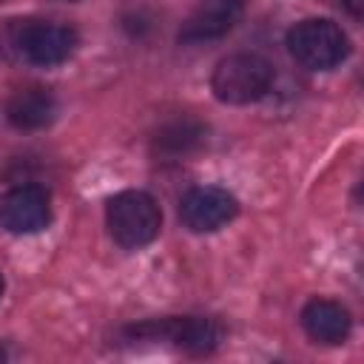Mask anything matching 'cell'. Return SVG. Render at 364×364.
<instances>
[{"label": "cell", "instance_id": "14", "mask_svg": "<svg viewBox=\"0 0 364 364\" xmlns=\"http://www.w3.org/2000/svg\"><path fill=\"white\" fill-rule=\"evenodd\" d=\"M0 3H3V0H0Z\"/></svg>", "mask_w": 364, "mask_h": 364}, {"label": "cell", "instance_id": "11", "mask_svg": "<svg viewBox=\"0 0 364 364\" xmlns=\"http://www.w3.org/2000/svg\"><path fill=\"white\" fill-rule=\"evenodd\" d=\"M202 139H205V128L196 119L182 117V119H173L165 128H159V134L154 136V151L165 154V156H185L193 148H199Z\"/></svg>", "mask_w": 364, "mask_h": 364}, {"label": "cell", "instance_id": "1", "mask_svg": "<svg viewBox=\"0 0 364 364\" xmlns=\"http://www.w3.org/2000/svg\"><path fill=\"white\" fill-rule=\"evenodd\" d=\"M0 43L14 57L34 63V65H60L77 48V31L63 23H40V20H14L3 34Z\"/></svg>", "mask_w": 364, "mask_h": 364}, {"label": "cell", "instance_id": "5", "mask_svg": "<svg viewBox=\"0 0 364 364\" xmlns=\"http://www.w3.org/2000/svg\"><path fill=\"white\" fill-rule=\"evenodd\" d=\"M131 333L134 336H148V338H168L191 355H208L222 341V324L216 318H202V316L145 321L139 327H131Z\"/></svg>", "mask_w": 364, "mask_h": 364}, {"label": "cell", "instance_id": "6", "mask_svg": "<svg viewBox=\"0 0 364 364\" xmlns=\"http://www.w3.org/2000/svg\"><path fill=\"white\" fill-rule=\"evenodd\" d=\"M239 213V202L233 193L216 185L191 188L179 202V219L193 233H210L225 228Z\"/></svg>", "mask_w": 364, "mask_h": 364}, {"label": "cell", "instance_id": "8", "mask_svg": "<svg viewBox=\"0 0 364 364\" xmlns=\"http://www.w3.org/2000/svg\"><path fill=\"white\" fill-rule=\"evenodd\" d=\"M247 0H202L179 28V43L199 46L225 37L245 14Z\"/></svg>", "mask_w": 364, "mask_h": 364}, {"label": "cell", "instance_id": "13", "mask_svg": "<svg viewBox=\"0 0 364 364\" xmlns=\"http://www.w3.org/2000/svg\"><path fill=\"white\" fill-rule=\"evenodd\" d=\"M3 287H6V282H3V273H0V296H3Z\"/></svg>", "mask_w": 364, "mask_h": 364}, {"label": "cell", "instance_id": "9", "mask_svg": "<svg viewBox=\"0 0 364 364\" xmlns=\"http://www.w3.org/2000/svg\"><path fill=\"white\" fill-rule=\"evenodd\" d=\"M304 333L318 344H341L353 330L350 310L333 299H310L301 310Z\"/></svg>", "mask_w": 364, "mask_h": 364}, {"label": "cell", "instance_id": "12", "mask_svg": "<svg viewBox=\"0 0 364 364\" xmlns=\"http://www.w3.org/2000/svg\"><path fill=\"white\" fill-rule=\"evenodd\" d=\"M341 3H344V9H347V11H350L355 20L364 14V0H341Z\"/></svg>", "mask_w": 364, "mask_h": 364}, {"label": "cell", "instance_id": "7", "mask_svg": "<svg viewBox=\"0 0 364 364\" xmlns=\"http://www.w3.org/2000/svg\"><path fill=\"white\" fill-rule=\"evenodd\" d=\"M51 222V199L40 185H17L0 202V225L9 233H37Z\"/></svg>", "mask_w": 364, "mask_h": 364}, {"label": "cell", "instance_id": "3", "mask_svg": "<svg viewBox=\"0 0 364 364\" xmlns=\"http://www.w3.org/2000/svg\"><path fill=\"white\" fill-rule=\"evenodd\" d=\"M105 222H108V233L114 236L117 245L136 250V247L151 245L159 236L162 213H159V205L151 193L122 191V193L108 199Z\"/></svg>", "mask_w": 364, "mask_h": 364}, {"label": "cell", "instance_id": "4", "mask_svg": "<svg viewBox=\"0 0 364 364\" xmlns=\"http://www.w3.org/2000/svg\"><path fill=\"white\" fill-rule=\"evenodd\" d=\"M287 48L304 68L313 71H330L350 54V40L341 31L338 23L324 17L301 20L287 34Z\"/></svg>", "mask_w": 364, "mask_h": 364}, {"label": "cell", "instance_id": "2", "mask_svg": "<svg viewBox=\"0 0 364 364\" xmlns=\"http://www.w3.org/2000/svg\"><path fill=\"white\" fill-rule=\"evenodd\" d=\"M273 85V65L259 54H228L210 74V91L219 102L247 105L264 97Z\"/></svg>", "mask_w": 364, "mask_h": 364}, {"label": "cell", "instance_id": "10", "mask_svg": "<svg viewBox=\"0 0 364 364\" xmlns=\"http://www.w3.org/2000/svg\"><path fill=\"white\" fill-rule=\"evenodd\" d=\"M9 122L20 131L46 128L57 117V97L48 88H23L9 100Z\"/></svg>", "mask_w": 364, "mask_h": 364}]
</instances>
